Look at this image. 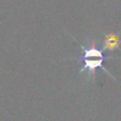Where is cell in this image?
Wrapping results in <instances>:
<instances>
[{
	"mask_svg": "<svg viewBox=\"0 0 121 121\" xmlns=\"http://www.w3.org/2000/svg\"><path fill=\"white\" fill-rule=\"evenodd\" d=\"M120 45L119 36L115 33H109L108 35L105 36L104 43L102 45L103 50H116Z\"/></svg>",
	"mask_w": 121,
	"mask_h": 121,
	"instance_id": "obj_2",
	"label": "cell"
},
{
	"mask_svg": "<svg viewBox=\"0 0 121 121\" xmlns=\"http://www.w3.org/2000/svg\"><path fill=\"white\" fill-rule=\"evenodd\" d=\"M83 59H84V66H83V68L81 69V72H83L84 70H88V72L90 73V77L94 78L95 77V70H96L97 68H102L103 70H104L105 72L109 75V77H112L113 79H115L114 75L111 74V72H109V71L107 70L104 66H103V62H104L105 60H107V59H111V56L109 57H99V59L84 56Z\"/></svg>",
	"mask_w": 121,
	"mask_h": 121,
	"instance_id": "obj_1",
	"label": "cell"
}]
</instances>
